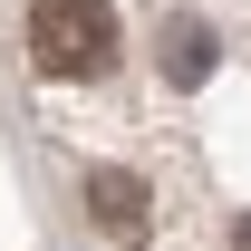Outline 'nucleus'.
<instances>
[{"label":"nucleus","instance_id":"obj_3","mask_svg":"<svg viewBox=\"0 0 251 251\" xmlns=\"http://www.w3.org/2000/svg\"><path fill=\"white\" fill-rule=\"evenodd\" d=\"M164 77L174 87H203L213 77V29L203 20H164Z\"/></svg>","mask_w":251,"mask_h":251},{"label":"nucleus","instance_id":"obj_2","mask_svg":"<svg viewBox=\"0 0 251 251\" xmlns=\"http://www.w3.org/2000/svg\"><path fill=\"white\" fill-rule=\"evenodd\" d=\"M87 213L116 232V242H135L145 232V184L126 174V164H87Z\"/></svg>","mask_w":251,"mask_h":251},{"label":"nucleus","instance_id":"obj_1","mask_svg":"<svg viewBox=\"0 0 251 251\" xmlns=\"http://www.w3.org/2000/svg\"><path fill=\"white\" fill-rule=\"evenodd\" d=\"M29 58L49 77H97L116 58V10L106 0H29Z\"/></svg>","mask_w":251,"mask_h":251},{"label":"nucleus","instance_id":"obj_4","mask_svg":"<svg viewBox=\"0 0 251 251\" xmlns=\"http://www.w3.org/2000/svg\"><path fill=\"white\" fill-rule=\"evenodd\" d=\"M232 242H242V251H251V213H242V222H232Z\"/></svg>","mask_w":251,"mask_h":251}]
</instances>
